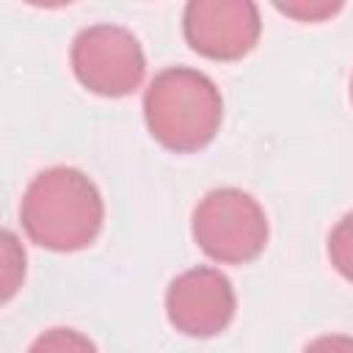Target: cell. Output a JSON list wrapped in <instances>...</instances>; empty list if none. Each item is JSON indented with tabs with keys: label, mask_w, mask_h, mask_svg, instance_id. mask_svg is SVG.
I'll list each match as a JSON object with an SVG mask.
<instances>
[{
	"label": "cell",
	"mask_w": 353,
	"mask_h": 353,
	"mask_svg": "<svg viewBox=\"0 0 353 353\" xmlns=\"http://www.w3.org/2000/svg\"><path fill=\"white\" fill-rule=\"evenodd\" d=\"M19 221L25 234L50 251H80L97 240L105 204L97 185L72 165L36 174L22 196Z\"/></svg>",
	"instance_id": "obj_1"
},
{
	"label": "cell",
	"mask_w": 353,
	"mask_h": 353,
	"mask_svg": "<svg viewBox=\"0 0 353 353\" xmlns=\"http://www.w3.org/2000/svg\"><path fill=\"white\" fill-rule=\"evenodd\" d=\"M143 119L157 143L190 154L204 149L223 121L218 85L199 69L168 66L157 72L143 94Z\"/></svg>",
	"instance_id": "obj_2"
},
{
	"label": "cell",
	"mask_w": 353,
	"mask_h": 353,
	"mask_svg": "<svg viewBox=\"0 0 353 353\" xmlns=\"http://www.w3.org/2000/svg\"><path fill=\"white\" fill-rule=\"evenodd\" d=\"M196 245L221 265H245L268 245V215L240 188H215L193 210Z\"/></svg>",
	"instance_id": "obj_3"
},
{
	"label": "cell",
	"mask_w": 353,
	"mask_h": 353,
	"mask_svg": "<svg viewBox=\"0 0 353 353\" xmlns=\"http://www.w3.org/2000/svg\"><path fill=\"white\" fill-rule=\"evenodd\" d=\"M72 69L83 88L99 97L132 94L146 72L141 41L121 25L83 28L72 41Z\"/></svg>",
	"instance_id": "obj_4"
},
{
	"label": "cell",
	"mask_w": 353,
	"mask_h": 353,
	"mask_svg": "<svg viewBox=\"0 0 353 353\" xmlns=\"http://www.w3.org/2000/svg\"><path fill=\"white\" fill-rule=\"evenodd\" d=\"M188 44L212 61H240L262 33L259 8L251 0H190L182 14Z\"/></svg>",
	"instance_id": "obj_5"
},
{
	"label": "cell",
	"mask_w": 353,
	"mask_h": 353,
	"mask_svg": "<svg viewBox=\"0 0 353 353\" xmlns=\"http://www.w3.org/2000/svg\"><path fill=\"white\" fill-rule=\"evenodd\" d=\"M234 312V287L218 268H190L165 290L168 323L185 336H215L229 328Z\"/></svg>",
	"instance_id": "obj_6"
},
{
	"label": "cell",
	"mask_w": 353,
	"mask_h": 353,
	"mask_svg": "<svg viewBox=\"0 0 353 353\" xmlns=\"http://www.w3.org/2000/svg\"><path fill=\"white\" fill-rule=\"evenodd\" d=\"M28 353H99L97 345L74 328H50L30 345Z\"/></svg>",
	"instance_id": "obj_7"
},
{
	"label": "cell",
	"mask_w": 353,
	"mask_h": 353,
	"mask_svg": "<svg viewBox=\"0 0 353 353\" xmlns=\"http://www.w3.org/2000/svg\"><path fill=\"white\" fill-rule=\"evenodd\" d=\"M328 256L342 279L353 284V212L342 215L328 234Z\"/></svg>",
	"instance_id": "obj_8"
},
{
	"label": "cell",
	"mask_w": 353,
	"mask_h": 353,
	"mask_svg": "<svg viewBox=\"0 0 353 353\" xmlns=\"http://www.w3.org/2000/svg\"><path fill=\"white\" fill-rule=\"evenodd\" d=\"M3 301H8L17 292V284L25 276V254L17 245V237L11 232H3Z\"/></svg>",
	"instance_id": "obj_9"
},
{
	"label": "cell",
	"mask_w": 353,
	"mask_h": 353,
	"mask_svg": "<svg viewBox=\"0 0 353 353\" xmlns=\"http://www.w3.org/2000/svg\"><path fill=\"white\" fill-rule=\"evenodd\" d=\"M276 8L287 17H295L301 22H320L325 17H334L342 3H328V0H295V3H276Z\"/></svg>",
	"instance_id": "obj_10"
},
{
	"label": "cell",
	"mask_w": 353,
	"mask_h": 353,
	"mask_svg": "<svg viewBox=\"0 0 353 353\" xmlns=\"http://www.w3.org/2000/svg\"><path fill=\"white\" fill-rule=\"evenodd\" d=\"M303 353H353V336L347 334H325L312 339Z\"/></svg>",
	"instance_id": "obj_11"
},
{
	"label": "cell",
	"mask_w": 353,
	"mask_h": 353,
	"mask_svg": "<svg viewBox=\"0 0 353 353\" xmlns=\"http://www.w3.org/2000/svg\"><path fill=\"white\" fill-rule=\"evenodd\" d=\"M350 102H353V77H350Z\"/></svg>",
	"instance_id": "obj_12"
}]
</instances>
